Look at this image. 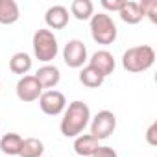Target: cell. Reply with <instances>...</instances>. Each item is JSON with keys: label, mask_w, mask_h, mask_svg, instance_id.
I'll return each instance as SVG.
<instances>
[{"label": "cell", "mask_w": 157, "mask_h": 157, "mask_svg": "<svg viewBox=\"0 0 157 157\" xmlns=\"http://www.w3.org/2000/svg\"><path fill=\"white\" fill-rule=\"evenodd\" d=\"M93 157H118V155H117V151H115L111 146H100V148L94 151Z\"/></svg>", "instance_id": "23"}, {"label": "cell", "mask_w": 157, "mask_h": 157, "mask_svg": "<svg viewBox=\"0 0 157 157\" xmlns=\"http://www.w3.org/2000/svg\"><path fill=\"white\" fill-rule=\"evenodd\" d=\"M32 65H33V61H32L30 54H26V52H17L10 59V70L13 74H19L21 78L32 70Z\"/></svg>", "instance_id": "14"}, {"label": "cell", "mask_w": 157, "mask_h": 157, "mask_svg": "<svg viewBox=\"0 0 157 157\" xmlns=\"http://www.w3.org/2000/svg\"><path fill=\"white\" fill-rule=\"evenodd\" d=\"M139 8L142 17H148L151 22H157V0H142V2H139Z\"/></svg>", "instance_id": "20"}, {"label": "cell", "mask_w": 157, "mask_h": 157, "mask_svg": "<svg viewBox=\"0 0 157 157\" xmlns=\"http://www.w3.org/2000/svg\"><path fill=\"white\" fill-rule=\"evenodd\" d=\"M126 4V0H102V6L107 10V11H120L122 6Z\"/></svg>", "instance_id": "21"}, {"label": "cell", "mask_w": 157, "mask_h": 157, "mask_svg": "<svg viewBox=\"0 0 157 157\" xmlns=\"http://www.w3.org/2000/svg\"><path fill=\"white\" fill-rule=\"evenodd\" d=\"M0 89H2V82H0Z\"/></svg>", "instance_id": "24"}, {"label": "cell", "mask_w": 157, "mask_h": 157, "mask_svg": "<svg viewBox=\"0 0 157 157\" xmlns=\"http://www.w3.org/2000/svg\"><path fill=\"white\" fill-rule=\"evenodd\" d=\"M89 126H91V135L96 140H104V139H109L115 133V129H117V117H115L113 111L102 109L94 117H91Z\"/></svg>", "instance_id": "5"}, {"label": "cell", "mask_w": 157, "mask_h": 157, "mask_svg": "<svg viewBox=\"0 0 157 157\" xmlns=\"http://www.w3.org/2000/svg\"><path fill=\"white\" fill-rule=\"evenodd\" d=\"M68 10L65 6H50L44 13V22L48 30H63L68 24Z\"/></svg>", "instance_id": "11"}, {"label": "cell", "mask_w": 157, "mask_h": 157, "mask_svg": "<svg viewBox=\"0 0 157 157\" xmlns=\"http://www.w3.org/2000/svg\"><path fill=\"white\" fill-rule=\"evenodd\" d=\"M0 129H2V126H0Z\"/></svg>", "instance_id": "25"}, {"label": "cell", "mask_w": 157, "mask_h": 157, "mask_svg": "<svg viewBox=\"0 0 157 157\" xmlns=\"http://www.w3.org/2000/svg\"><path fill=\"white\" fill-rule=\"evenodd\" d=\"M70 15L78 21H91L94 15V4L91 0H74L70 4Z\"/></svg>", "instance_id": "16"}, {"label": "cell", "mask_w": 157, "mask_h": 157, "mask_svg": "<svg viewBox=\"0 0 157 157\" xmlns=\"http://www.w3.org/2000/svg\"><path fill=\"white\" fill-rule=\"evenodd\" d=\"M32 46H33V56L48 65L50 61L56 59V56L59 54V44H57V37L54 35L52 30L48 28H39L35 33H33V39H32Z\"/></svg>", "instance_id": "3"}, {"label": "cell", "mask_w": 157, "mask_h": 157, "mask_svg": "<svg viewBox=\"0 0 157 157\" xmlns=\"http://www.w3.org/2000/svg\"><path fill=\"white\" fill-rule=\"evenodd\" d=\"M63 61L70 68H83V65L89 61V54H87L85 43L80 41V39L67 41V44L63 48Z\"/></svg>", "instance_id": "6"}, {"label": "cell", "mask_w": 157, "mask_h": 157, "mask_svg": "<svg viewBox=\"0 0 157 157\" xmlns=\"http://www.w3.org/2000/svg\"><path fill=\"white\" fill-rule=\"evenodd\" d=\"M146 140L150 146H157V122H151V126L146 131Z\"/></svg>", "instance_id": "22"}, {"label": "cell", "mask_w": 157, "mask_h": 157, "mask_svg": "<svg viewBox=\"0 0 157 157\" xmlns=\"http://www.w3.org/2000/svg\"><path fill=\"white\" fill-rule=\"evenodd\" d=\"M155 63V50L150 44L131 46L122 54V67L128 72H146Z\"/></svg>", "instance_id": "2"}, {"label": "cell", "mask_w": 157, "mask_h": 157, "mask_svg": "<svg viewBox=\"0 0 157 157\" xmlns=\"http://www.w3.org/2000/svg\"><path fill=\"white\" fill-rule=\"evenodd\" d=\"M89 67H93L94 70H98L104 78H107L109 74H113L117 63L115 57L109 50H96L91 57H89Z\"/></svg>", "instance_id": "9"}, {"label": "cell", "mask_w": 157, "mask_h": 157, "mask_svg": "<svg viewBox=\"0 0 157 157\" xmlns=\"http://www.w3.org/2000/svg\"><path fill=\"white\" fill-rule=\"evenodd\" d=\"M98 148H100V140H96L91 133H82L74 139L76 157H93Z\"/></svg>", "instance_id": "12"}, {"label": "cell", "mask_w": 157, "mask_h": 157, "mask_svg": "<svg viewBox=\"0 0 157 157\" xmlns=\"http://www.w3.org/2000/svg\"><path fill=\"white\" fill-rule=\"evenodd\" d=\"M89 22H91V37L94 43L107 46V44H113L117 41L118 30H117V24L111 19V15H107L104 11L94 13Z\"/></svg>", "instance_id": "4"}, {"label": "cell", "mask_w": 157, "mask_h": 157, "mask_svg": "<svg viewBox=\"0 0 157 157\" xmlns=\"http://www.w3.org/2000/svg\"><path fill=\"white\" fill-rule=\"evenodd\" d=\"M44 153V144L43 140L35 139V137H30V139H24L22 140V148H21V157H43Z\"/></svg>", "instance_id": "19"}, {"label": "cell", "mask_w": 157, "mask_h": 157, "mask_svg": "<svg viewBox=\"0 0 157 157\" xmlns=\"http://www.w3.org/2000/svg\"><path fill=\"white\" fill-rule=\"evenodd\" d=\"M39 107L44 115L57 117V115H63V111L67 107V98L63 93H59L56 89L43 91V94L39 96Z\"/></svg>", "instance_id": "7"}, {"label": "cell", "mask_w": 157, "mask_h": 157, "mask_svg": "<svg viewBox=\"0 0 157 157\" xmlns=\"http://www.w3.org/2000/svg\"><path fill=\"white\" fill-rule=\"evenodd\" d=\"M15 93H17V98L21 102L30 104V102L39 100V96L43 94V87L39 85V82L35 80L33 74H26V76H22L21 80L17 82Z\"/></svg>", "instance_id": "8"}, {"label": "cell", "mask_w": 157, "mask_h": 157, "mask_svg": "<svg viewBox=\"0 0 157 157\" xmlns=\"http://www.w3.org/2000/svg\"><path fill=\"white\" fill-rule=\"evenodd\" d=\"M22 137L19 133H6L0 137V151L6 155H19L22 148Z\"/></svg>", "instance_id": "15"}, {"label": "cell", "mask_w": 157, "mask_h": 157, "mask_svg": "<svg viewBox=\"0 0 157 157\" xmlns=\"http://www.w3.org/2000/svg\"><path fill=\"white\" fill-rule=\"evenodd\" d=\"M80 82H82V85H85V87H89V89H98V87H102V83L105 82V78L98 72V70H94L93 67H83L82 70H80Z\"/></svg>", "instance_id": "18"}, {"label": "cell", "mask_w": 157, "mask_h": 157, "mask_svg": "<svg viewBox=\"0 0 157 157\" xmlns=\"http://www.w3.org/2000/svg\"><path fill=\"white\" fill-rule=\"evenodd\" d=\"M122 22L126 24H139L144 17L140 13V8H139V2H131V0H126V4L122 6V10L118 11Z\"/></svg>", "instance_id": "17"}, {"label": "cell", "mask_w": 157, "mask_h": 157, "mask_svg": "<svg viewBox=\"0 0 157 157\" xmlns=\"http://www.w3.org/2000/svg\"><path fill=\"white\" fill-rule=\"evenodd\" d=\"M33 76H35V80L39 82V85L43 87V91H44V89L50 91V89L57 87V83L61 82V72H59V68H57L56 65H50V63L39 67Z\"/></svg>", "instance_id": "10"}, {"label": "cell", "mask_w": 157, "mask_h": 157, "mask_svg": "<svg viewBox=\"0 0 157 157\" xmlns=\"http://www.w3.org/2000/svg\"><path fill=\"white\" fill-rule=\"evenodd\" d=\"M89 122H91V109H89V105L85 102H82V100H74V102L68 104V107H65L59 129H61L63 137L76 139L78 135H82L85 131Z\"/></svg>", "instance_id": "1"}, {"label": "cell", "mask_w": 157, "mask_h": 157, "mask_svg": "<svg viewBox=\"0 0 157 157\" xmlns=\"http://www.w3.org/2000/svg\"><path fill=\"white\" fill-rule=\"evenodd\" d=\"M21 19V10L15 0H0V24H15Z\"/></svg>", "instance_id": "13"}]
</instances>
